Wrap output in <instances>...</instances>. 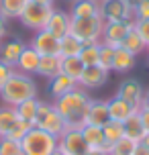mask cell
I'll return each mask as SVG.
<instances>
[{
  "label": "cell",
  "mask_w": 149,
  "mask_h": 155,
  "mask_svg": "<svg viewBox=\"0 0 149 155\" xmlns=\"http://www.w3.org/2000/svg\"><path fill=\"white\" fill-rule=\"evenodd\" d=\"M90 94L84 88H74L71 92L63 94L61 98H55L53 106L55 110L63 116V120L68 124V129H82L86 124V114L90 108Z\"/></svg>",
  "instance_id": "1"
},
{
  "label": "cell",
  "mask_w": 149,
  "mask_h": 155,
  "mask_svg": "<svg viewBox=\"0 0 149 155\" xmlns=\"http://www.w3.org/2000/svg\"><path fill=\"white\" fill-rule=\"evenodd\" d=\"M29 98H37V84L31 76L15 70L10 80L0 88V100L6 106H16Z\"/></svg>",
  "instance_id": "2"
},
{
  "label": "cell",
  "mask_w": 149,
  "mask_h": 155,
  "mask_svg": "<svg viewBox=\"0 0 149 155\" xmlns=\"http://www.w3.org/2000/svg\"><path fill=\"white\" fill-rule=\"evenodd\" d=\"M104 16L96 15V16H88V18H71V27L70 33L74 37H78L84 45L88 43H100L102 41V33H104Z\"/></svg>",
  "instance_id": "3"
},
{
  "label": "cell",
  "mask_w": 149,
  "mask_h": 155,
  "mask_svg": "<svg viewBox=\"0 0 149 155\" xmlns=\"http://www.w3.org/2000/svg\"><path fill=\"white\" fill-rule=\"evenodd\" d=\"M25 155H51L57 149V137L49 135L43 129L33 127L21 141Z\"/></svg>",
  "instance_id": "4"
},
{
  "label": "cell",
  "mask_w": 149,
  "mask_h": 155,
  "mask_svg": "<svg viewBox=\"0 0 149 155\" xmlns=\"http://www.w3.org/2000/svg\"><path fill=\"white\" fill-rule=\"evenodd\" d=\"M35 127L37 129H43L47 131L49 135L53 137H61L63 131L68 129V124L63 120V116L55 110L53 102H45V100H39V106H37V118H35Z\"/></svg>",
  "instance_id": "5"
},
{
  "label": "cell",
  "mask_w": 149,
  "mask_h": 155,
  "mask_svg": "<svg viewBox=\"0 0 149 155\" xmlns=\"http://www.w3.org/2000/svg\"><path fill=\"white\" fill-rule=\"evenodd\" d=\"M51 12H53V6H43V4H37V2L29 0V4L25 6V10L18 16V21L27 29L37 33V31H43L47 27V21H49V16H51Z\"/></svg>",
  "instance_id": "6"
},
{
  "label": "cell",
  "mask_w": 149,
  "mask_h": 155,
  "mask_svg": "<svg viewBox=\"0 0 149 155\" xmlns=\"http://www.w3.org/2000/svg\"><path fill=\"white\" fill-rule=\"evenodd\" d=\"M57 147L65 155H86L90 151L84 141L82 129H65L63 135L57 139Z\"/></svg>",
  "instance_id": "7"
},
{
  "label": "cell",
  "mask_w": 149,
  "mask_h": 155,
  "mask_svg": "<svg viewBox=\"0 0 149 155\" xmlns=\"http://www.w3.org/2000/svg\"><path fill=\"white\" fill-rule=\"evenodd\" d=\"M135 23L137 21H117V23H106L104 25V33H102V41L104 45L112 47V49H118L123 45V39L127 37V33L135 29Z\"/></svg>",
  "instance_id": "8"
},
{
  "label": "cell",
  "mask_w": 149,
  "mask_h": 155,
  "mask_svg": "<svg viewBox=\"0 0 149 155\" xmlns=\"http://www.w3.org/2000/svg\"><path fill=\"white\" fill-rule=\"evenodd\" d=\"M100 15L106 23H117V21H133V8L125 0H106L100 4Z\"/></svg>",
  "instance_id": "9"
},
{
  "label": "cell",
  "mask_w": 149,
  "mask_h": 155,
  "mask_svg": "<svg viewBox=\"0 0 149 155\" xmlns=\"http://www.w3.org/2000/svg\"><path fill=\"white\" fill-rule=\"evenodd\" d=\"M143 94H145V88L143 84L137 80V78H127L118 84V90H117V96L127 100L131 106L135 108H141V100H143Z\"/></svg>",
  "instance_id": "10"
},
{
  "label": "cell",
  "mask_w": 149,
  "mask_h": 155,
  "mask_svg": "<svg viewBox=\"0 0 149 155\" xmlns=\"http://www.w3.org/2000/svg\"><path fill=\"white\" fill-rule=\"evenodd\" d=\"M31 47L37 51V53L43 57V55H59V39L51 35L49 31H37L31 39Z\"/></svg>",
  "instance_id": "11"
},
{
  "label": "cell",
  "mask_w": 149,
  "mask_h": 155,
  "mask_svg": "<svg viewBox=\"0 0 149 155\" xmlns=\"http://www.w3.org/2000/svg\"><path fill=\"white\" fill-rule=\"evenodd\" d=\"M108 74L110 71L102 70L100 65H90V68H84L82 76L78 80V86L84 88V90H96V88H102V86L108 82Z\"/></svg>",
  "instance_id": "12"
},
{
  "label": "cell",
  "mask_w": 149,
  "mask_h": 155,
  "mask_svg": "<svg viewBox=\"0 0 149 155\" xmlns=\"http://www.w3.org/2000/svg\"><path fill=\"white\" fill-rule=\"evenodd\" d=\"M70 27H71V15L70 12L59 10V8H53V12H51V16H49V21H47L45 31L55 35L57 39H61L70 33Z\"/></svg>",
  "instance_id": "13"
},
{
  "label": "cell",
  "mask_w": 149,
  "mask_h": 155,
  "mask_svg": "<svg viewBox=\"0 0 149 155\" xmlns=\"http://www.w3.org/2000/svg\"><path fill=\"white\" fill-rule=\"evenodd\" d=\"M82 135H84V141H86L88 149H100V151H106V153L110 155V145L104 141V131H102V127L84 124V127H82Z\"/></svg>",
  "instance_id": "14"
},
{
  "label": "cell",
  "mask_w": 149,
  "mask_h": 155,
  "mask_svg": "<svg viewBox=\"0 0 149 155\" xmlns=\"http://www.w3.org/2000/svg\"><path fill=\"white\" fill-rule=\"evenodd\" d=\"M39 59H41V55L37 53V51H35L31 45H27V47L23 49L21 57H18V61H16L15 70H16V71H23V74H27V76H33V74H37Z\"/></svg>",
  "instance_id": "15"
},
{
  "label": "cell",
  "mask_w": 149,
  "mask_h": 155,
  "mask_svg": "<svg viewBox=\"0 0 149 155\" xmlns=\"http://www.w3.org/2000/svg\"><path fill=\"white\" fill-rule=\"evenodd\" d=\"M25 47L27 45H25L21 39H10L6 43H2V45H0V61L10 65V68H15Z\"/></svg>",
  "instance_id": "16"
},
{
  "label": "cell",
  "mask_w": 149,
  "mask_h": 155,
  "mask_svg": "<svg viewBox=\"0 0 149 155\" xmlns=\"http://www.w3.org/2000/svg\"><path fill=\"white\" fill-rule=\"evenodd\" d=\"M106 102H108V118L110 120H118V123H125L135 110H139L135 106H131L127 100L118 98V96H114V98H110Z\"/></svg>",
  "instance_id": "17"
},
{
  "label": "cell",
  "mask_w": 149,
  "mask_h": 155,
  "mask_svg": "<svg viewBox=\"0 0 149 155\" xmlns=\"http://www.w3.org/2000/svg\"><path fill=\"white\" fill-rule=\"evenodd\" d=\"M108 102L106 100H92L90 108L86 114V124H94V127H104L108 123Z\"/></svg>",
  "instance_id": "18"
},
{
  "label": "cell",
  "mask_w": 149,
  "mask_h": 155,
  "mask_svg": "<svg viewBox=\"0 0 149 155\" xmlns=\"http://www.w3.org/2000/svg\"><path fill=\"white\" fill-rule=\"evenodd\" d=\"M74 88H78V82L71 80L70 76H65V74H57L55 78L49 80V94L53 98H61L63 94L71 92Z\"/></svg>",
  "instance_id": "19"
},
{
  "label": "cell",
  "mask_w": 149,
  "mask_h": 155,
  "mask_svg": "<svg viewBox=\"0 0 149 155\" xmlns=\"http://www.w3.org/2000/svg\"><path fill=\"white\" fill-rule=\"evenodd\" d=\"M137 63V55H133L131 51H127L123 47L114 49V59H112V70L110 71H117V74H127L131 71Z\"/></svg>",
  "instance_id": "20"
},
{
  "label": "cell",
  "mask_w": 149,
  "mask_h": 155,
  "mask_svg": "<svg viewBox=\"0 0 149 155\" xmlns=\"http://www.w3.org/2000/svg\"><path fill=\"white\" fill-rule=\"evenodd\" d=\"M37 74L45 80H51L57 74H61V57L59 55H43L39 59V68Z\"/></svg>",
  "instance_id": "21"
},
{
  "label": "cell",
  "mask_w": 149,
  "mask_h": 155,
  "mask_svg": "<svg viewBox=\"0 0 149 155\" xmlns=\"http://www.w3.org/2000/svg\"><path fill=\"white\" fill-rule=\"evenodd\" d=\"M71 18H88L100 15V4L94 0H74L71 2Z\"/></svg>",
  "instance_id": "22"
},
{
  "label": "cell",
  "mask_w": 149,
  "mask_h": 155,
  "mask_svg": "<svg viewBox=\"0 0 149 155\" xmlns=\"http://www.w3.org/2000/svg\"><path fill=\"white\" fill-rule=\"evenodd\" d=\"M139 110H141V108H139ZM139 110H135L133 114H131V116L125 120V123H123L125 137L137 141V143H141V139L145 137V129H143V123H141V116H139Z\"/></svg>",
  "instance_id": "23"
},
{
  "label": "cell",
  "mask_w": 149,
  "mask_h": 155,
  "mask_svg": "<svg viewBox=\"0 0 149 155\" xmlns=\"http://www.w3.org/2000/svg\"><path fill=\"white\" fill-rule=\"evenodd\" d=\"M82 47L84 43L78 37H74L71 33H68L65 37L59 39V57H78Z\"/></svg>",
  "instance_id": "24"
},
{
  "label": "cell",
  "mask_w": 149,
  "mask_h": 155,
  "mask_svg": "<svg viewBox=\"0 0 149 155\" xmlns=\"http://www.w3.org/2000/svg\"><path fill=\"white\" fill-rule=\"evenodd\" d=\"M37 106H39V98H29V100L16 104L15 110H16V116L21 120H27L35 127V118H37Z\"/></svg>",
  "instance_id": "25"
},
{
  "label": "cell",
  "mask_w": 149,
  "mask_h": 155,
  "mask_svg": "<svg viewBox=\"0 0 149 155\" xmlns=\"http://www.w3.org/2000/svg\"><path fill=\"white\" fill-rule=\"evenodd\" d=\"M123 49H127V51H131L133 55H141L147 51V43L141 39V35L135 31V29H131V31L127 33V37L123 39Z\"/></svg>",
  "instance_id": "26"
},
{
  "label": "cell",
  "mask_w": 149,
  "mask_h": 155,
  "mask_svg": "<svg viewBox=\"0 0 149 155\" xmlns=\"http://www.w3.org/2000/svg\"><path fill=\"white\" fill-rule=\"evenodd\" d=\"M27 4H29V0H0V15L6 21L18 18Z\"/></svg>",
  "instance_id": "27"
},
{
  "label": "cell",
  "mask_w": 149,
  "mask_h": 155,
  "mask_svg": "<svg viewBox=\"0 0 149 155\" xmlns=\"http://www.w3.org/2000/svg\"><path fill=\"white\" fill-rule=\"evenodd\" d=\"M16 120H18V116H16L15 106L2 104L0 106V137H6L8 133H10V129L15 127Z\"/></svg>",
  "instance_id": "28"
},
{
  "label": "cell",
  "mask_w": 149,
  "mask_h": 155,
  "mask_svg": "<svg viewBox=\"0 0 149 155\" xmlns=\"http://www.w3.org/2000/svg\"><path fill=\"white\" fill-rule=\"evenodd\" d=\"M82 71H84V63L80 61V57H61V74L78 82Z\"/></svg>",
  "instance_id": "29"
},
{
  "label": "cell",
  "mask_w": 149,
  "mask_h": 155,
  "mask_svg": "<svg viewBox=\"0 0 149 155\" xmlns=\"http://www.w3.org/2000/svg\"><path fill=\"white\" fill-rule=\"evenodd\" d=\"M102 131H104V141H106L108 145H114L118 139L125 137L123 123H118V120H108V123L102 127Z\"/></svg>",
  "instance_id": "30"
},
{
  "label": "cell",
  "mask_w": 149,
  "mask_h": 155,
  "mask_svg": "<svg viewBox=\"0 0 149 155\" xmlns=\"http://www.w3.org/2000/svg\"><path fill=\"white\" fill-rule=\"evenodd\" d=\"M98 53H100V43H88L82 47L78 57L84 63V68H90V65H98Z\"/></svg>",
  "instance_id": "31"
},
{
  "label": "cell",
  "mask_w": 149,
  "mask_h": 155,
  "mask_svg": "<svg viewBox=\"0 0 149 155\" xmlns=\"http://www.w3.org/2000/svg\"><path fill=\"white\" fill-rule=\"evenodd\" d=\"M137 145H139L137 141L129 139V137H123V139H118L114 145H110V155H133Z\"/></svg>",
  "instance_id": "32"
},
{
  "label": "cell",
  "mask_w": 149,
  "mask_h": 155,
  "mask_svg": "<svg viewBox=\"0 0 149 155\" xmlns=\"http://www.w3.org/2000/svg\"><path fill=\"white\" fill-rule=\"evenodd\" d=\"M0 155H25L21 141L8 139V137H0Z\"/></svg>",
  "instance_id": "33"
},
{
  "label": "cell",
  "mask_w": 149,
  "mask_h": 155,
  "mask_svg": "<svg viewBox=\"0 0 149 155\" xmlns=\"http://www.w3.org/2000/svg\"><path fill=\"white\" fill-rule=\"evenodd\" d=\"M112 59H114V49L108 45H104L100 43V53H98V65H100L102 70L110 71L112 70Z\"/></svg>",
  "instance_id": "34"
},
{
  "label": "cell",
  "mask_w": 149,
  "mask_h": 155,
  "mask_svg": "<svg viewBox=\"0 0 149 155\" xmlns=\"http://www.w3.org/2000/svg\"><path fill=\"white\" fill-rule=\"evenodd\" d=\"M31 129H33L31 123H27V120H21V118H18L6 137H8V139H15V141H23V137H25L29 131H31Z\"/></svg>",
  "instance_id": "35"
},
{
  "label": "cell",
  "mask_w": 149,
  "mask_h": 155,
  "mask_svg": "<svg viewBox=\"0 0 149 155\" xmlns=\"http://www.w3.org/2000/svg\"><path fill=\"white\" fill-rule=\"evenodd\" d=\"M135 15V21H147L149 18V0H143L139 6L133 10Z\"/></svg>",
  "instance_id": "36"
},
{
  "label": "cell",
  "mask_w": 149,
  "mask_h": 155,
  "mask_svg": "<svg viewBox=\"0 0 149 155\" xmlns=\"http://www.w3.org/2000/svg\"><path fill=\"white\" fill-rule=\"evenodd\" d=\"M135 31L141 35V39L147 43V47H149V18L147 21H137V23H135Z\"/></svg>",
  "instance_id": "37"
},
{
  "label": "cell",
  "mask_w": 149,
  "mask_h": 155,
  "mask_svg": "<svg viewBox=\"0 0 149 155\" xmlns=\"http://www.w3.org/2000/svg\"><path fill=\"white\" fill-rule=\"evenodd\" d=\"M15 74V68H10V65H6V63L0 61V88L6 84L8 80H10V76Z\"/></svg>",
  "instance_id": "38"
},
{
  "label": "cell",
  "mask_w": 149,
  "mask_h": 155,
  "mask_svg": "<svg viewBox=\"0 0 149 155\" xmlns=\"http://www.w3.org/2000/svg\"><path fill=\"white\" fill-rule=\"evenodd\" d=\"M139 116H141V123H143V129H145V133H149V110L141 108V110H139Z\"/></svg>",
  "instance_id": "39"
},
{
  "label": "cell",
  "mask_w": 149,
  "mask_h": 155,
  "mask_svg": "<svg viewBox=\"0 0 149 155\" xmlns=\"http://www.w3.org/2000/svg\"><path fill=\"white\" fill-rule=\"evenodd\" d=\"M6 33H8V21L0 15V41L6 37Z\"/></svg>",
  "instance_id": "40"
},
{
  "label": "cell",
  "mask_w": 149,
  "mask_h": 155,
  "mask_svg": "<svg viewBox=\"0 0 149 155\" xmlns=\"http://www.w3.org/2000/svg\"><path fill=\"white\" fill-rule=\"evenodd\" d=\"M133 155H149V149L145 147V145H141V143H139V145H137V147H135Z\"/></svg>",
  "instance_id": "41"
},
{
  "label": "cell",
  "mask_w": 149,
  "mask_h": 155,
  "mask_svg": "<svg viewBox=\"0 0 149 155\" xmlns=\"http://www.w3.org/2000/svg\"><path fill=\"white\" fill-rule=\"evenodd\" d=\"M141 108L149 110V90H145V94H143V100H141Z\"/></svg>",
  "instance_id": "42"
},
{
  "label": "cell",
  "mask_w": 149,
  "mask_h": 155,
  "mask_svg": "<svg viewBox=\"0 0 149 155\" xmlns=\"http://www.w3.org/2000/svg\"><path fill=\"white\" fill-rule=\"evenodd\" d=\"M33 2H37V4H43V6H53L55 0H33Z\"/></svg>",
  "instance_id": "43"
},
{
  "label": "cell",
  "mask_w": 149,
  "mask_h": 155,
  "mask_svg": "<svg viewBox=\"0 0 149 155\" xmlns=\"http://www.w3.org/2000/svg\"><path fill=\"white\" fill-rule=\"evenodd\" d=\"M125 2H127V4H129V6H131V8H133V10H135V8L139 6V4H141L143 0H125Z\"/></svg>",
  "instance_id": "44"
},
{
  "label": "cell",
  "mask_w": 149,
  "mask_h": 155,
  "mask_svg": "<svg viewBox=\"0 0 149 155\" xmlns=\"http://www.w3.org/2000/svg\"><path fill=\"white\" fill-rule=\"evenodd\" d=\"M86 155H108L106 151H100V149H90Z\"/></svg>",
  "instance_id": "45"
},
{
  "label": "cell",
  "mask_w": 149,
  "mask_h": 155,
  "mask_svg": "<svg viewBox=\"0 0 149 155\" xmlns=\"http://www.w3.org/2000/svg\"><path fill=\"white\" fill-rule=\"evenodd\" d=\"M141 145H145V147L149 149V133H145V137L141 139Z\"/></svg>",
  "instance_id": "46"
},
{
  "label": "cell",
  "mask_w": 149,
  "mask_h": 155,
  "mask_svg": "<svg viewBox=\"0 0 149 155\" xmlns=\"http://www.w3.org/2000/svg\"><path fill=\"white\" fill-rule=\"evenodd\" d=\"M51 155H65V153H63V151H61V149H59V147H57V149H55V151H53V153H51Z\"/></svg>",
  "instance_id": "47"
},
{
  "label": "cell",
  "mask_w": 149,
  "mask_h": 155,
  "mask_svg": "<svg viewBox=\"0 0 149 155\" xmlns=\"http://www.w3.org/2000/svg\"><path fill=\"white\" fill-rule=\"evenodd\" d=\"M94 2H98V4H102V2H106V0H94Z\"/></svg>",
  "instance_id": "48"
},
{
  "label": "cell",
  "mask_w": 149,
  "mask_h": 155,
  "mask_svg": "<svg viewBox=\"0 0 149 155\" xmlns=\"http://www.w3.org/2000/svg\"><path fill=\"white\" fill-rule=\"evenodd\" d=\"M147 51H149V47H147Z\"/></svg>",
  "instance_id": "49"
},
{
  "label": "cell",
  "mask_w": 149,
  "mask_h": 155,
  "mask_svg": "<svg viewBox=\"0 0 149 155\" xmlns=\"http://www.w3.org/2000/svg\"><path fill=\"white\" fill-rule=\"evenodd\" d=\"M71 2H74V0H71Z\"/></svg>",
  "instance_id": "50"
}]
</instances>
